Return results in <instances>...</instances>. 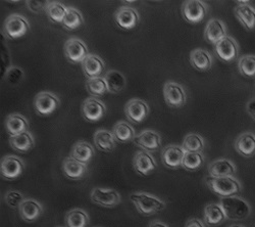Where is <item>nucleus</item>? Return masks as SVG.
Returning a JSON list of instances; mask_svg holds the SVG:
<instances>
[{
  "label": "nucleus",
  "instance_id": "obj_1",
  "mask_svg": "<svg viewBox=\"0 0 255 227\" xmlns=\"http://www.w3.org/2000/svg\"><path fill=\"white\" fill-rule=\"evenodd\" d=\"M137 211L143 216H151L165 208V203L147 193H134L130 196Z\"/></svg>",
  "mask_w": 255,
  "mask_h": 227
},
{
  "label": "nucleus",
  "instance_id": "obj_2",
  "mask_svg": "<svg viewBox=\"0 0 255 227\" xmlns=\"http://www.w3.org/2000/svg\"><path fill=\"white\" fill-rule=\"evenodd\" d=\"M206 185L208 189L223 198L236 197L241 190L242 187L238 180L233 177H207L205 179Z\"/></svg>",
  "mask_w": 255,
  "mask_h": 227
},
{
  "label": "nucleus",
  "instance_id": "obj_3",
  "mask_svg": "<svg viewBox=\"0 0 255 227\" xmlns=\"http://www.w3.org/2000/svg\"><path fill=\"white\" fill-rule=\"evenodd\" d=\"M220 205L222 206L227 219L230 220H243L247 218L251 212L249 204L238 197L223 198Z\"/></svg>",
  "mask_w": 255,
  "mask_h": 227
},
{
  "label": "nucleus",
  "instance_id": "obj_4",
  "mask_svg": "<svg viewBox=\"0 0 255 227\" xmlns=\"http://www.w3.org/2000/svg\"><path fill=\"white\" fill-rule=\"evenodd\" d=\"M31 29L29 20L24 16L17 13L8 15L3 24V33L8 39H18L25 36Z\"/></svg>",
  "mask_w": 255,
  "mask_h": 227
},
{
  "label": "nucleus",
  "instance_id": "obj_5",
  "mask_svg": "<svg viewBox=\"0 0 255 227\" xmlns=\"http://www.w3.org/2000/svg\"><path fill=\"white\" fill-rule=\"evenodd\" d=\"M60 105L59 98L52 92L41 91L34 98V109L39 116L47 117L53 114Z\"/></svg>",
  "mask_w": 255,
  "mask_h": 227
},
{
  "label": "nucleus",
  "instance_id": "obj_6",
  "mask_svg": "<svg viewBox=\"0 0 255 227\" xmlns=\"http://www.w3.org/2000/svg\"><path fill=\"white\" fill-rule=\"evenodd\" d=\"M163 97L166 105L174 109L184 107L187 101V94L183 85L173 81H168L164 84Z\"/></svg>",
  "mask_w": 255,
  "mask_h": 227
},
{
  "label": "nucleus",
  "instance_id": "obj_7",
  "mask_svg": "<svg viewBox=\"0 0 255 227\" xmlns=\"http://www.w3.org/2000/svg\"><path fill=\"white\" fill-rule=\"evenodd\" d=\"M63 52H65L67 59L72 64H82L83 60L90 54L87 45L83 40L77 37H71L66 41Z\"/></svg>",
  "mask_w": 255,
  "mask_h": 227
},
{
  "label": "nucleus",
  "instance_id": "obj_8",
  "mask_svg": "<svg viewBox=\"0 0 255 227\" xmlns=\"http://www.w3.org/2000/svg\"><path fill=\"white\" fill-rule=\"evenodd\" d=\"M25 170L24 161L16 156H5L0 162V173L5 180H15Z\"/></svg>",
  "mask_w": 255,
  "mask_h": 227
},
{
  "label": "nucleus",
  "instance_id": "obj_9",
  "mask_svg": "<svg viewBox=\"0 0 255 227\" xmlns=\"http://www.w3.org/2000/svg\"><path fill=\"white\" fill-rule=\"evenodd\" d=\"M208 6L200 0H188L182 5V15L186 22L198 24L204 19Z\"/></svg>",
  "mask_w": 255,
  "mask_h": 227
},
{
  "label": "nucleus",
  "instance_id": "obj_10",
  "mask_svg": "<svg viewBox=\"0 0 255 227\" xmlns=\"http://www.w3.org/2000/svg\"><path fill=\"white\" fill-rule=\"evenodd\" d=\"M81 113L83 118L86 121L90 123H96L105 116L106 107L101 100L91 96L83 101Z\"/></svg>",
  "mask_w": 255,
  "mask_h": 227
},
{
  "label": "nucleus",
  "instance_id": "obj_11",
  "mask_svg": "<svg viewBox=\"0 0 255 227\" xmlns=\"http://www.w3.org/2000/svg\"><path fill=\"white\" fill-rule=\"evenodd\" d=\"M125 114L130 122L140 124L144 122L149 115V107L143 99L132 98L125 106Z\"/></svg>",
  "mask_w": 255,
  "mask_h": 227
},
{
  "label": "nucleus",
  "instance_id": "obj_12",
  "mask_svg": "<svg viewBox=\"0 0 255 227\" xmlns=\"http://www.w3.org/2000/svg\"><path fill=\"white\" fill-rule=\"evenodd\" d=\"M90 199L94 204L104 208H114L122 202L121 195L112 189L95 188L91 192Z\"/></svg>",
  "mask_w": 255,
  "mask_h": 227
},
{
  "label": "nucleus",
  "instance_id": "obj_13",
  "mask_svg": "<svg viewBox=\"0 0 255 227\" xmlns=\"http://www.w3.org/2000/svg\"><path fill=\"white\" fill-rule=\"evenodd\" d=\"M140 20L139 12L131 6H121L115 13V22L123 30H133Z\"/></svg>",
  "mask_w": 255,
  "mask_h": 227
},
{
  "label": "nucleus",
  "instance_id": "obj_14",
  "mask_svg": "<svg viewBox=\"0 0 255 227\" xmlns=\"http://www.w3.org/2000/svg\"><path fill=\"white\" fill-rule=\"evenodd\" d=\"M215 51L221 60L225 63H232L239 55V45L233 37L227 36L216 44Z\"/></svg>",
  "mask_w": 255,
  "mask_h": 227
},
{
  "label": "nucleus",
  "instance_id": "obj_15",
  "mask_svg": "<svg viewBox=\"0 0 255 227\" xmlns=\"http://www.w3.org/2000/svg\"><path fill=\"white\" fill-rule=\"evenodd\" d=\"M186 152L182 146L177 144H169L161 152V161L165 167L169 169H178L182 167L183 160Z\"/></svg>",
  "mask_w": 255,
  "mask_h": 227
},
{
  "label": "nucleus",
  "instance_id": "obj_16",
  "mask_svg": "<svg viewBox=\"0 0 255 227\" xmlns=\"http://www.w3.org/2000/svg\"><path fill=\"white\" fill-rule=\"evenodd\" d=\"M133 168L140 176H148L156 170L157 164L149 153L141 151L133 158Z\"/></svg>",
  "mask_w": 255,
  "mask_h": 227
},
{
  "label": "nucleus",
  "instance_id": "obj_17",
  "mask_svg": "<svg viewBox=\"0 0 255 227\" xmlns=\"http://www.w3.org/2000/svg\"><path fill=\"white\" fill-rule=\"evenodd\" d=\"M136 146L147 153L157 152L161 146V137L154 130H144L133 140Z\"/></svg>",
  "mask_w": 255,
  "mask_h": 227
},
{
  "label": "nucleus",
  "instance_id": "obj_18",
  "mask_svg": "<svg viewBox=\"0 0 255 227\" xmlns=\"http://www.w3.org/2000/svg\"><path fill=\"white\" fill-rule=\"evenodd\" d=\"M227 37V28L223 20L219 18H211L205 27L204 39L210 44H217Z\"/></svg>",
  "mask_w": 255,
  "mask_h": 227
},
{
  "label": "nucleus",
  "instance_id": "obj_19",
  "mask_svg": "<svg viewBox=\"0 0 255 227\" xmlns=\"http://www.w3.org/2000/svg\"><path fill=\"white\" fill-rule=\"evenodd\" d=\"M81 65L83 73L85 77L87 78V80L101 77L102 73L105 70L104 60L98 54L94 53H90L83 60Z\"/></svg>",
  "mask_w": 255,
  "mask_h": 227
},
{
  "label": "nucleus",
  "instance_id": "obj_20",
  "mask_svg": "<svg viewBox=\"0 0 255 227\" xmlns=\"http://www.w3.org/2000/svg\"><path fill=\"white\" fill-rule=\"evenodd\" d=\"M18 213L24 221L32 223L37 221L43 214V207L34 199H26L19 206Z\"/></svg>",
  "mask_w": 255,
  "mask_h": 227
},
{
  "label": "nucleus",
  "instance_id": "obj_21",
  "mask_svg": "<svg viewBox=\"0 0 255 227\" xmlns=\"http://www.w3.org/2000/svg\"><path fill=\"white\" fill-rule=\"evenodd\" d=\"M87 165L80 163L72 157H68L62 162V172L72 180H81L87 174Z\"/></svg>",
  "mask_w": 255,
  "mask_h": 227
},
{
  "label": "nucleus",
  "instance_id": "obj_22",
  "mask_svg": "<svg viewBox=\"0 0 255 227\" xmlns=\"http://www.w3.org/2000/svg\"><path fill=\"white\" fill-rule=\"evenodd\" d=\"M236 173V167L228 159H219L212 162L208 167L210 177H233Z\"/></svg>",
  "mask_w": 255,
  "mask_h": 227
},
{
  "label": "nucleus",
  "instance_id": "obj_23",
  "mask_svg": "<svg viewBox=\"0 0 255 227\" xmlns=\"http://www.w3.org/2000/svg\"><path fill=\"white\" fill-rule=\"evenodd\" d=\"M30 126L28 119L17 113L9 115L5 120V129L10 136H15L20 133L27 132Z\"/></svg>",
  "mask_w": 255,
  "mask_h": 227
},
{
  "label": "nucleus",
  "instance_id": "obj_24",
  "mask_svg": "<svg viewBox=\"0 0 255 227\" xmlns=\"http://www.w3.org/2000/svg\"><path fill=\"white\" fill-rule=\"evenodd\" d=\"M212 63H214V58L205 49L197 48L190 53V64L197 71H209L212 67Z\"/></svg>",
  "mask_w": 255,
  "mask_h": 227
},
{
  "label": "nucleus",
  "instance_id": "obj_25",
  "mask_svg": "<svg viewBox=\"0 0 255 227\" xmlns=\"http://www.w3.org/2000/svg\"><path fill=\"white\" fill-rule=\"evenodd\" d=\"M94 144L100 152L111 153L117 147V140L113 132L106 129H99L94 134Z\"/></svg>",
  "mask_w": 255,
  "mask_h": 227
},
{
  "label": "nucleus",
  "instance_id": "obj_26",
  "mask_svg": "<svg viewBox=\"0 0 255 227\" xmlns=\"http://www.w3.org/2000/svg\"><path fill=\"white\" fill-rule=\"evenodd\" d=\"M70 157L74 158L80 163L87 165L94 157V149L89 142L80 140L74 144Z\"/></svg>",
  "mask_w": 255,
  "mask_h": 227
},
{
  "label": "nucleus",
  "instance_id": "obj_27",
  "mask_svg": "<svg viewBox=\"0 0 255 227\" xmlns=\"http://www.w3.org/2000/svg\"><path fill=\"white\" fill-rule=\"evenodd\" d=\"M235 149L245 158L255 156V134L252 132L242 133L235 142Z\"/></svg>",
  "mask_w": 255,
  "mask_h": 227
},
{
  "label": "nucleus",
  "instance_id": "obj_28",
  "mask_svg": "<svg viewBox=\"0 0 255 227\" xmlns=\"http://www.w3.org/2000/svg\"><path fill=\"white\" fill-rule=\"evenodd\" d=\"M9 144L15 152L18 153H29L35 146V140L31 132L27 131L15 136L9 137Z\"/></svg>",
  "mask_w": 255,
  "mask_h": 227
},
{
  "label": "nucleus",
  "instance_id": "obj_29",
  "mask_svg": "<svg viewBox=\"0 0 255 227\" xmlns=\"http://www.w3.org/2000/svg\"><path fill=\"white\" fill-rule=\"evenodd\" d=\"M227 219L226 214L219 204H209L204 208V222L208 226H218Z\"/></svg>",
  "mask_w": 255,
  "mask_h": 227
},
{
  "label": "nucleus",
  "instance_id": "obj_30",
  "mask_svg": "<svg viewBox=\"0 0 255 227\" xmlns=\"http://www.w3.org/2000/svg\"><path fill=\"white\" fill-rule=\"evenodd\" d=\"M106 84H108L109 92L118 94L124 90L127 85V79L123 73L117 70H110L104 76Z\"/></svg>",
  "mask_w": 255,
  "mask_h": 227
},
{
  "label": "nucleus",
  "instance_id": "obj_31",
  "mask_svg": "<svg viewBox=\"0 0 255 227\" xmlns=\"http://www.w3.org/2000/svg\"><path fill=\"white\" fill-rule=\"evenodd\" d=\"M234 13L246 30L252 31L255 29V8L251 5H238Z\"/></svg>",
  "mask_w": 255,
  "mask_h": 227
},
{
  "label": "nucleus",
  "instance_id": "obj_32",
  "mask_svg": "<svg viewBox=\"0 0 255 227\" xmlns=\"http://www.w3.org/2000/svg\"><path fill=\"white\" fill-rule=\"evenodd\" d=\"M113 134L119 143H127L131 140H134L136 135L135 129L129 123L125 121L118 122L113 128Z\"/></svg>",
  "mask_w": 255,
  "mask_h": 227
},
{
  "label": "nucleus",
  "instance_id": "obj_33",
  "mask_svg": "<svg viewBox=\"0 0 255 227\" xmlns=\"http://www.w3.org/2000/svg\"><path fill=\"white\" fill-rule=\"evenodd\" d=\"M65 221L67 227H87L90 220L86 211L76 208L67 213Z\"/></svg>",
  "mask_w": 255,
  "mask_h": 227
},
{
  "label": "nucleus",
  "instance_id": "obj_34",
  "mask_svg": "<svg viewBox=\"0 0 255 227\" xmlns=\"http://www.w3.org/2000/svg\"><path fill=\"white\" fill-rule=\"evenodd\" d=\"M205 142L202 136L197 133H189L184 137L182 148L186 153H202Z\"/></svg>",
  "mask_w": 255,
  "mask_h": 227
},
{
  "label": "nucleus",
  "instance_id": "obj_35",
  "mask_svg": "<svg viewBox=\"0 0 255 227\" xmlns=\"http://www.w3.org/2000/svg\"><path fill=\"white\" fill-rule=\"evenodd\" d=\"M67 5H65L58 1H49L48 6L45 10V13L47 17L54 24H62L63 18H65L67 11H68Z\"/></svg>",
  "mask_w": 255,
  "mask_h": 227
},
{
  "label": "nucleus",
  "instance_id": "obj_36",
  "mask_svg": "<svg viewBox=\"0 0 255 227\" xmlns=\"http://www.w3.org/2000/svg\"><path fill=\"white\" fill-rule=\"evenodd\" d=\"M84 23V17L82 12L75 8V7H68V11L67 14L63 18V22H62V27L69 30V31H73L76 30L78 28H80Z\"/></svg>",
  "mask_w": 255,
  "mask_h": 227
},
{
  "label": "nucleus",
  "instance_id": "obj_37",
  "mask_svg": "<svg viewBox=\"0 0 255 227\" xmlns=\"http://www.w3.org/2000/svg\"><path fill=\"white\" fill-rule=\"evenodd\" d=\"M87 91L92 97L103 96L105 93L109 92L108 84H106L104 77H98L94 79H88L85 83Z\"/></svg>",
  "mask_w": 255,
  "mask_h": 227
},
{
  "label": "nucleus",
  "instance_id": "obj_38",
  "mask_svg": "<svg viewBox=\"0 0 255 227\" xmlns=\"http://www.w3.org/2000/svg\"><path fill=\"white\" fill-rule=\"evenodd\" d=\"M204 164V156L202 153H186L182 167L187 170L194 172L199 170Z\"/></svg>",
  "mask_w": 255,
  "mask_h": 227
},
{
  "label": "nucleus",
  "instance_id": "obj_39",
  "mask_svg": "<svg viewBox=\"0 0 255 227\" xmlns=\"http://www.w3.org/2000/svg\"><path fill=\"white\" fill-rule=\"evenodd\" d=\"M239 72L246 78L255 77V55H244L240 58L238 64Z\"/></svg>",
  "mask_w": 255,
  "mask_h": 227
},
{
  "label": "nucleus",
  "instance_id": "obj_40",
  "mask_svg": "<svg viewBox=\"0 0 255 227\" xmlns=\"http://www.w3.org/2000/svg\"><path fill=\"white\" fill-rule=\"evenodd\" d=\"M25 77L24 70L19 67H9L4 73V79L10 85H17Z\"/></svg>",
  "mask_w": 255,
  "mask_h": 227
},
{
  "label": "nucleus",
  "instance_id": "obj_41",
  "mask_svg": "<svg viewBox=\"0 0 255 227\" xmlns=\"http://www.w3.org/2000/svg\"><path fill=\"white\" fill-rule=\"evenodd\" d=\"M25 200V196L18 191L10 190L4 195V202L11 209H18Z\"/></svg>",
  "mask_w": 255,
  "mask_h": 227
},
{
  "label": "nucleus",
  "instance_id": "obj_42",
  "mask_svg": "<svg viewBox=\"0 0 255 227\" xmlns=\"http://www.w3.org/2000/svg\"><path fill=\"white\" fill-rule=\"evenodd\" d=\"M49 1H43V0H30V1H26L27 7L30 11L34 13H39L41 11H45L48 6Z\"/></svg>",
  "mask_w": 255,
  "mask_h": 227
},
{
  "label": "nucleus",
  "instance_id": "obj_43",
  "mask_svg": "<svg viewBox=\"0 0 255 227\" xmlns=\"http://www.w3.org/2000/svg\"><path fill=\"white\" fill-rule=\"evenodd\" d=\"M246 110L248 112V114L251 116V118L253 120H255V98L251 99L246 107Z\"/></svg>",
  "mask_w": 255,
  "mask_h": 227
},
{
  "label": "nucleus",
  "instance_id": "obj_44",
  "mask_svg": "<svg viewBox=\"0 0 255 227\" xmlns=\"http://www.w3.org/2000/svg\"><path fill=\"white\" fill-rule=\"evenodd\" d=\"M185 227H204L203 223L197 219V218H192L191 220H189L187 223H186V226Z\"/></svg>",
  "mask_w": 255,
  "mask_h": 227
},
{
  "label": "nucleus",
  "instance_id": "obj_45",
  "mask_svg": "<svg viewBox=\"0 0 255 227\" xmlns=\"http://www.w3.org/2000/svg\"><path fill=\"white\" fill-rule=\"evenodd\" d=\"M148 227H168V226L161 221H152L151 223H149V226Z\"/></svg>",
  "mask_w": 255,
  "mask_h": 227
},
{
  "label": "nucleus",
  "instance_id": "obj_46",
  "mask_svg": "<svg viewBox=\"0 0 255 227\" xmlns=\"http://www.w3.org/2000/svg\"><path fill=\"white\" fill-rule=\"evenodd\" d=\"M230 227H244L243 225H239V224H235V225H231Z\"/></svg>",
  "mask_w": 255,
  "mask_h": 227
},
{
  "label": "nucleus",
  "instance_id": "obj_47",
  "mask_svg": "<svg viewBox=\"0 0 255 227\" xmlns=\"http://www.w3.org/2000/svg\"><path fill=\"white\" fill-rule=\"evenodd\" d=\"M57 227H65V226H57ZM67 227V226H66Z\"/></svg>",
  "mask_w": 255,
  "mask_h": 227
}]
</instances>
